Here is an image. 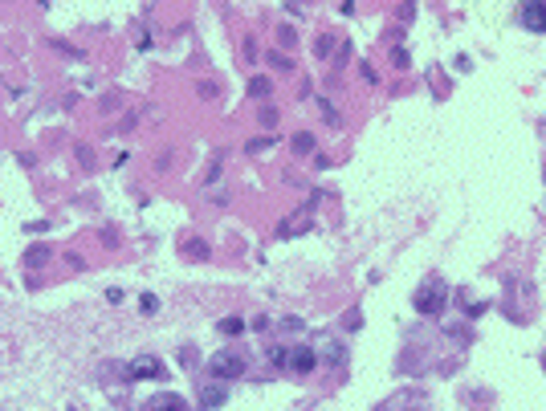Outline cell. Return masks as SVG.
Instances as JSON below:
<instances>
[{
  "label": "cell",
  "mask_w": 546,
  "mask_h": 411,
  "mask_svg": "<svg viewBox=\"0 0 546 411\" xmlns=\"http://www.w3.org/2000/svg\"><path fill=\"white\" fill-rule=\"evenodd\" d=\"M416 310L436 318V314L445 310V285H441V281H428V285H420V289H416Z\"/></svg>",
  "instance_id": "obj_1"
},
{
  "label": "cell",
  "mask_w": 546,
  "mask_h": 411,
  "mask_svg": "<svg viewBox=\"0 0 546 411\" xmlns=\"http://www.w3.org/2000/svg\"><path fill=\"white\" fill-rule=\"evenodd\" d=\"M518 21H522V29H530V33H546V0H526L522 12H518Z\"/></svg>",
  "instance_id": "obj_2"
},
{
  "label": "cell",
  "mask_w": 546,
  "mask_h": 411,
  "mask_svg": "<svg viewBox=\"0 0 546 411\" xmlns=\"http://www.w3.org/2000/svg\"><path fill=\"white\" fill-rule=\"evenodd\" d=\"M208 370L216 375V379H236V375H245V359L241 355H232V350H221V355H212V363H208Z\"/></svg>",
  "instance_id": "obj_3"
},
{
  "label": "cell",
  "mask_w": 546,
  "mask_h": 411,
  "mask_svg": "<svg viewBox=\"0 0 546 411\" xmlns=\"http://www.w3.org/2000/svg\"><path fill=\"white\" fill-rule=\"evenodd\" d=\"M290 366H294V375H310L318 366V350L314 346H294L290 350Z\"/></svg>",
  "instance_id": "obj_4"
},
{
  "label": "cell",
  "mask_w": 546,
  "mask_h": 411,
  "mask_svg": "<svg viewBox=\"0 0 546 411\" xmlns=\"http://www.w3.org/2000/svg\"><path fill=\"white\" fill-rule=\"evenodd\" d=\"M163 375V366H159V359H151V355H143V359H135V363L127 366V379H159Z\"/></svg>",
  "instance_id": "obj_5"
},
{
  "label": "cell",
  "mask_w": 546,
  "mask_h": 411,
  "mask_svg": "<svg viewBox=\"0 0 546 411\" xmlns=\"http://www.w3.org/2000/svg\"><path fill=\"white\" fill-rule=\"evenodd\" d=\"M318 359H326L330 366H343V363H347V350H343L334 338H322V342H318Z\"/></svg>",
  "instance_id": "obj_6"
},
{
  "label": "cell",
  "mask_w": 546,
  "mask_h": 411,
  "mask_svg": "<svg viewBox=\"0 0 546 411\" xmlns=\"http://www.w3.org/2000/svg\"><path fill=\"white\" fill-rule=\"evenodd\" d=\"M225 403H228L225 387H216V383H212V387H204V391H200V408H225Z\"/></svg>",
  "instance_id": "obj_7"
},
{
  "label": "cell",
  "mask_w": 546,
  "mask_h": 411,
  "mask_svg": "<svg viewBox=\"0 0 546 411\" xmlns=\"http://www.w3.org/2000/svg\"><path fill=\"white\" fill-rule=\"evenodd\" d=\"M221 334H228V338H236V334H245V322L241 318H221V326H216Z\"/></svg>",
  "instance_id": "obj_8"
},
{
  "label": "cell",
  "mask_w": 546,
  "mask_h": 411,
  "mask_svg": "<svg viewBox=\"0 0 546 411\" xmlns=\"http://www.w3.org/2000/svg\"><path fill=\"white\" fill-rule=\"evenodd\" d=\"M25 261H29V265H41V261H49V249L46 244H33V249L25 253Z\"/></svg>",
  "instance_id": "obj_9"
},
{
  "label": "cell",
  "mask_w": 546,
  "mask_h": 411,
  "mask_svg": "<svg viewBox=\"0 0 546 411\" xmlns=\"http://www.w3.org/2000/svg\"><path fill=\"white\" fill-rule=\"evenodd\" d=\"M249 94H253V98H265V94H270V82H265V78H253V82H249Z\"/></svg>",
  "instance_id": "obj_10"
},
{
  "label": "cell",
  "mask_w": 546,
  "mask_h": 411,
  "mask_svg": "<svg viewBox=\"0 0 546 411\" xmlns=\"http://www.w3.org/2000/svg\"><path fill=\"white\" fill-rule=\"evenodd\" d=\"M139 310H143V314H155V310H159V302H155V293H143V302H139Z\"/></svg>",
  "instance_id": "obj_11"
},
{
  "label": "cell",
  "mask_w": 546,
  "mask_h": 411,
  "mask_svg": "<svg viewBox=\"0 0 546 411\" xmlns=\"http://www.w3.org/2000/svg\"><path fill=\"white\" fill-rule=\"evenodd\" d=\"M294 151H314V135H298L294 138Z\"/></svg>",
  "instance_id": "obj_12"
},
{
  "label": "cell",
  "mask_w": 546,
  "mask_h": 411,
  "mask_svg": "<svg viewBox=\"0 0 546 411\" xmlns=\"http://www.w3.org/2000/svg\"><path fill=\"white\" fill-rule=\"evenodd\" d=\"M159 403H163V408H183L180 395H159V399H155V408H159Z\"/></svg>",
  "instance_id": "obj_13"
},
{
  "label": "cell",
  "mask_w": 546,
  "mask_h": 411,
  "mask_svg": "<svg viewBox=\"0 0 546 411\" xmlns=\"http://www.w3.org/2000/svg\"><path fill=\"white\" fill-rule=\"evenodd\" d=\"M277 41H281V45H298V37H294V29H281V33H277Z\"/></svg>",
  "instance_id": "obj_14"
},
{
  "label": "cell",
  "mask_w": 546,
  "mask_h": 411,
  "mask_svg": "<svg viewBox=\"0 0 546 411\" xmlns=\"http://www.w3.org/2000/svg\"><path fill=\"white\" fill-rule=\"evenodd\" d=\"M412 17H416V4L404 0V4H400V21H412Z\"/></svg>",
  "instance_id": "obj_15"
},
{
  "label": "cell",
  "mask_w": 546,
  "mask_h": 411,
  "mask_svg": "<svg viewBox=\"0 0 546 411\" xmlns=\"http://www.w3.org/2000/svg\"><path fill=\"white\" fill-rule=\"evenodd\" d=\"M285 359H290V355H285V350H281V346H273V350H270V363H277V366H285Z\"/></svg>",
  "instance_id": "obj_16"
},
{
  "label": "cell",
  "mask_w": 546,
  "mask_h": 411,
  "mask_svg": "<svg viewBox=\"0 0 546 411\" xmlns=\"http://www.w3.org/2000/svg\"><path fill=\"white\" fill-rule=\"evenodd\" d=\"M330 49H334V41H330V37H322V41H318V57H326Z\"/></svg>",
  "instance_id": "obj_17"
},
{
  "label": "cell",
  "mask_w": 546,
  "mask_h": 411,
  "mask_svg": "<svg viewBox=\"0 0 546 411\" xmlns=\"http://www.w3.org/2000/svg\"><path fill=\"white\" fill-rule=\"evenodd\" d=\"M543 370H546V359H543Z\"/></svg>",
  "instance_id": "obj_18"
}]
</instances>
